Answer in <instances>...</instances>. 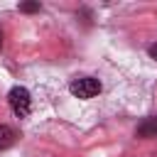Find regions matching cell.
<instances>
[{"instance_id": "obj_5", "label": "cell", "mask_w": 157, "mask_h": 157, "mask_svg": "<svg viewBox=\"0 0 157 157\" xmlns=\"http://www.w3.org/2000/svg\"><path fill=\"white\" fill-rule=\"evenodd\" d=\"M39 2H22L20 5V12H39Z\"/></svg>"}, {"instance_id": "obj_6", "label": "cell", "mask_w": 157, "mask_h": 157, "mask_svg": "<svg viewBox=\"0 0 157 157\" xmlns=\"http://www.w3.org/2000/svg\"><path fill=\"white\" fill-rule=\"evenodd\" d=\"M147 54H150L152 59H157V44H150V49H147Z\"/></svg>"}, {"instance_id": "obj_2", "label": "cell", "mask_w": 157, "mask_h": 157, "mask_svg": "<svg viewBox=\"0 0 157 157\" xmlns=\"http://www.w3.org/2000/svg\"><path fill=\"white\" fill-rule=\"evenodd\" d=\"M69 91H71V96L86 101V98H93V96L101 93V81L93 78V76H78L69 83Z\"/></svg>"}, {"instance_id": "obj_4", "label": "cell", "mask_w": 157, "mask_h": 157, "mask_svg": "<svg viewBox=\"0 0 157 157\" xmlns=\"http://www.w3.org/2000/svg\"><path fill=\"white\" fill-rule=\"evenodd\" d=\"M15 140H17V132H15L10 125H0V150L15 145Z\"/></svg>"}, {"instance_id": "obj_1", "label": "cell", "mask_w": 157, "mask_h": 157, "mask_svg": "<svg viewBox=\"0 0 157 157\" xmlns=\"http://www.w3.org/2000/svg\"><path fill=\"white\" fill-rule=\"evenodd\" d=\"M7 103H10V108H12V113H15L17 118H27L29 110H32V98H29V91H27L25 86H15V88H10V93H7Z\"/></svg>"}, {"instance_id": "obj_7", "label": "cell", "mask_w": 157, "mask_h": 157, "mask_svg": "<svg viewBox=\"0 0 157 157\" xmlns=\"http://www.w3.org/2000/svg\"><path fill=\"white\" fill-rule=\"evenodd\" d=\"M0 47H2V32H0Z\"/></svg>"}, {"instance_id": "obj_8", "label": "cell", "mask_w": 157, "mask_h": 157, "mask_svg": "<svg viewBox=\"0 0 157 157\" xmlns=\"http://www.w3.org/2000/svg\"><path fill=\"white\" fill-rule=\"evenodd\" d=\"M155 157H157V155H155Z\"/></svg>"}, {"instance_id": "obj_3", "label": "cell", "mask_w": 157, "mask_h": 157, "mask_svg": "<svg viewBox=\"0 0 157 157\" xmlns=\"http://www.w3.org/2000/svg\"><path fill=\"white\" fill-rule=\"evenodd\" d=\"M135 135H137V137H142V140L157 137V115H152V118H145V120L137 125Z\"/></svg>"}]
</instances>
